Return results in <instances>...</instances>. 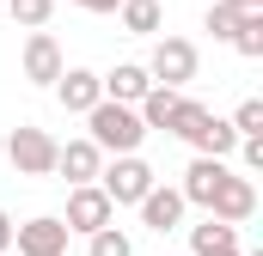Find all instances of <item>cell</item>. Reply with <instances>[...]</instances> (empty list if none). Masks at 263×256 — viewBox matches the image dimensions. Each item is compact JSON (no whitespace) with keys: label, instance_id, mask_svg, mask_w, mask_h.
<instances>
[{"label":"cell","instance_id":"484cf974","mask_svg":"<svg viewBox=\"0 0 263 256\" xmlns=\"http://www.w3.org/2000/svg\"><path fill=\"white\" fill-rule=\"evenodd\" d=\"M0 153H6V134H0Z\"/></svg>","mask_w":263,"mask_h":256},{"label":"cell","instance_id":"e0dca14e","mask_svg":"<svg viewBox=\"0 0 263 256\" xmlns=\"http://www.w3.org/2000/svg\"><path fill=\"white\" fill-rule=\"evenodd\" d=\"M117 18H123V31H129V37H159V25H165L159 0H123V6H117Z\"/></svg>","mask_w":263,"mask_h":256},{"label":"cell","instance_id":"7c38bea8","mask_svg":"<svg viewBox=\"0 0 263 256\" xmlns=\"http://www.w3.org/2000/svg\"><path fill=\"white\" fill-rule=\"evenodd\" d=\"M98 86H104V98H117V104H141V92L153 86V73H147V61H117L110 73H98Z\"/></svg>","mask_w":263,"mask_h":256},{"label":"cell","instance_id":"8fae6325","mask_svg":"<svg viewBox=\"0 0 263 256\" xmlns=\"http://www.w3.org/2000/svg\"><path fill=\"white\" fill-rule=\"evenodd\" d=\"M55 98H62L67 116H86L98 98H104V86H98V73L92 67H62V79H55Z\"/></svg>","mask_w":263,"mask_h":256},{"label":"cell","instance_id":"d4e9b609","mask_svg":"<svg viewBox=\"0 0 263 256\" xmlns=\"http://www.w3.org/2000/svg\"><path fill=\"white\" fill-rule=\"evenodd\" d=\"M227 6H239V12H263V0H227Z\"/></svg>","mask_w":263,"mask_h":256},{"label":"cell","instance_id":"5b68a950","mask_svg":"<svg viewBox=\"0 0 263 256\" xmlns=\"http://www.w3.org/2000/svg\"><path fill=\"white\" fill-rule=\"evenodd\" d=\"M62 220H67V232L86 238V232H98V226L117 220V201L98 189V183H67V214H62Z\"/></svg>","mask_w":263,"mask_h":256},{"label":"cell","instance_id":"277c9868","mask_svg":"<svg viewBox=\"0 0 263 256\" xmlns=\"http://www.w3.org/2000/svg\"><path fill=\"white\" fill-rule=\"evenodd\" d=\"M196 67H202V55H196V43H190V37H159V43H153V55H147L153 86H190V79H196Z\"/></svg>","mask_w":263,"mask_h":256},{"label":"cell","instance_id":"7a4b0ae2","mask_svg":"<svg viewBox=\"0 0 263 256\" xmlns=\"http://www.w3.org/2000/svg\"><path fill=\"white\" fill-rule=\"evenodd\" d=\"M55 134L49 128H37V122H18L12 134H6V153L0 159H12V171L18 177H55Z\"/></svg>","mask_w":263,"mask_h":256},{"label":"cell","instance_id":"6da1fadb","mask_svg":"<svg viewBox=\"0 0 263 256\" xmlns=\"http://www.w3.org/2000/svg\"><path fill=\"white\" fill-rule=\"evenodd\" d=\"M86 134L98 140V153H141V140H147V122L135 116V104L98 98V104L86 110Z\"/></svg>","mask_w":263,"mask_h":256},{"label":"cell","instance_id":"ffe728a7","mask_svg":"<svg viewBox=\"0 0 263 256\" xmlns=\"http://www.w3.org/2000/svg\"><path fill=\"white\" fill-rule=\"evenodd\" d=\"M233 49L245 61H263V12H239V31H233Z\"/></svg>","mask_w":263,"mask_h":256},{"label":"cell","instance_id":"5bb4252c","mask_svg":"<svg viewBox=\"0 0 263 256\" xmlns=\"http://www.w3.org/2000/svg\"><path fill=\"white\" fill-rule=\"evenodd\" d=\"M190 256H245L239 250V226H227V220H202V226H190Z\"/></svg>","mask_w":263,"mask_h":256},{"label":"cell","instance_id":"9c48e42d","mask_svg":"<svg viewBox=\"0 0 263 256\" xmlns=\"http://www.w3.org/2000/svg\"><path fill=\"white\" fill-rule=\"evenodd\" d=\"M18 67H25V79H31V86H55V79H62V67H67V55H62V43H55L49 31H31V37H25Z\"/></svg>","mask_w":263,"mask_h":256},{"label":"cell","instance_id":"cb8c5ba5","mask_svg":"<svg viewBox=\"0 0 263 256\" xmlns=\"http://www.w3.org/2000/svg\"><path fill=\"white\" fill-rule=\"evenodd\" d=\"M0 250H12V214H0Z\"/></svg>","mask_w":263,"mask_h":256},{"label":"cell","instance_id":"d6986e66","mask_svg":"<svg viewBox=\"0 0 263 256\" xmlns=\"http://www.w3.org/2000/svg\"><path fill=\"white\" fill-rule=\"evenodd\" d=\"M6 12H12V25L18 31H43L49 18H55V0H0Z\"/></svg>","mask_w":263,"mask_h":256},{"label":"cell","instance_id":"52a82bcc","mask_svg":"<svg viewBox=\"0 0 263 256\" xmlns=\"http://www.w3.org/2000/svg\"><path fill=\"white\" fill-rule=\"evenodd\" d=\"M202 214H214V220H227V226H245V220L257 214V183L239 177V171H227V177L214 183V195H208Z\"/></svg>","mask_w":263,"mask_h":256},{"label":"cell","instance_id":"9a60e30c","mask_svg":"<svg viewBox=\"0 0 263 256\" xmlns=\"http://www.w3.org/2000/svg\"><path fill=\"white\" fill-rule=\"evenodd\" d=\"M178 104H184V86H147V92H141V104H135V116H141L147 134H153V128H172Z\"/></svg>","mask_w":263,"mask_h":256},{"label":"cell","instance_id":"7402d4cb","mask_svg":"<svg viewBox=\"0 0 263 256\" xmlns=\"http://www.w3.org/2000/svg\"><path fill=\"white\" fill-rule=\"evenodd\" d=\"M233 134L245 140V134H263V98H245L239 110H233Z\"/></svg>","mask_w":263,"mask_h":256},{"label":"cell","instance_id":"4fadbf2b","mask_svg":"<svg viewBox=\"0 0 263 256\" xmlns=\"http://www.w3.org/2000/svg\"><path fill=\"white\" fill-rule=\"evenodd\" d=\"M227 171H233L227 159L196 153V159H190V171H184V183H178V189H184V201H190V207H208V195H214V183H220Z\"/></svg>","mask_w":263,"mask_h":256},{"label":"cell","instance_id":"8992f818","mask_svg":"<svg viewBox=\"0 0 263 256\" xmlns=\"http://www.w3.org/2000/svg\"><path fill=\"white\" fill-rule=\"evenodd\" d=\"M67 220L62 214H37V220H25V226H12V250L18 256H67Z\"/></svg>","mask_w":263,"mask_h":256},{"label":"cell","instance_id":"ac0fdd59","mask_svg":"<svg viewBox=\"0 0 263 256\" xmlns=\"http://www.w3.org/2000/svg\"><path fill=\"white\" fill-rule=\"evenodd\" d=\"M86 256H135L129 232L110 220V226H98V232H86Z\"/></svg>","mask_w":263,"mask_h":256},{"label":"cell","instance_id":"ba28073f","mask_svg":"<svg viewBox=\"0 0 263 256\" xmlns=\"http://www.w3.org/2000/svg\"><path fill=\"white\" fill-rule=\"evenodd\" d=\"M135 207H141V226H147V232H159V238H165V232H178V226H184V214H190L184 189H172V183H153Z\"/></svg>","mask_w":263,"mask_h":256},{"label":"cell","instance_id":"603a6c76","mask_svg":"<svg viewBox=\"0 0 263 256\" xmlns=\"http://www.w3.org/2000/svg\"><path fill=\"white\" fill-rule=\"evenodd\" d=\"M73 6H80V12H117L123 0H73Z\"/></svg>","mask_w":263,"mask_h":256},{"label":"cell","instance_id":"2e32d148","mask_svg":"<svg viewBox=\"0 0 263 256\" xmlns=\"http://www.w3.org/2000/svg\"><path fill=\"white\" fill-rule=\"evenodd\" d=\"M184 146H196V153H208V159H227V153L239 146V134H233V122H220V116L208 110V116H202V128L184 140Z\"/></svg>","mask_w":263,"mask_h":256},{"label":"cell","instance_id":"3957f363","mask_svg":"<svg viewBox=\"0 0 263 256\" xmlns=\"http://www.w3.org/2000/svg\"><path fill=\"white\" fill-rule=\"evenodd\" d=\"M153 183H159V177H153V165H147L141 153H110V165H98V189L110 195L117 207H135Z\"/></svg>","mask_w":263,"mask_h":256},{"label":"cell","instance_id":"30bf717a","mask_svg":"<svg viewBox=\"0 0 263 256\" xmlns=\"http://www.w3.org/2000/svg\"><path fill=\"white\" fill-rule=\"evenodd\" d=\"M98 165H104V153H98L92 134H80V140L55 146V171H62L67 183H98Z\"/></svg>","mask_w":263,"mask_h":256},{"label":"cell","instance_id":"44dd1931","mask_svg":"<svg viewBox=\"0 0 263 256\" xmlns=\"http://www.w3.org/2000/svg\"><path fill=\"white\" fill-rule=\"evenodd\" d=\"M208 31H214V43H233V31H239V6H227V0H214L208 6V18H202Z\"/></svg>","mask_w":263,"mask_h":256}]
</instances>
